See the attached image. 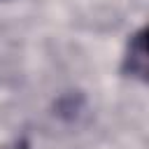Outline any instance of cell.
<instances>
[{"label": "cell", "mask_w": 149, "mask_h": 149, "mask_svg": "<svg viewBox=\"0 0 149 149\" xmlns=\"http://www.w3.org/2000/svg\"><path fill=\"white\" fill-rule=\"evenodd\" d=\"M147 65H149V58H147V30L140 28L137 33L130 35V40L126 44L121 70L128 77H135V79L144 81L147 79Z\"/></svg>", "instance_id": "obj_1"}, {"label": "cell", "mask_w": 149, "mask_h": 149, "mask_svg": "<svg viewBox=\"0 0 149 149\" xmlns=\"http://www.w3.org/2000/svg\"><path fill=\"white\" fill-rule=\"evenodd\" d=\"M9 149H30V144H28L26 140H19V142H14Z\"/></svg>", "instance_id": "obj_2"}]
</instances>
